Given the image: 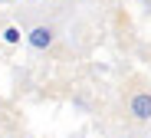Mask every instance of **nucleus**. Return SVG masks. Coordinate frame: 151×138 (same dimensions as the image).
<instances>
[{
	"label": "nucleus",
	"instance_id": "obj_1",
	"mask_svg": "<svg viewBox=\"0 0 151 138\" xmlns=\"http://www.w3.org/2000/svg\"><path fill=\"white\" fill-rule=\"evenodd\" d=\"M128 115L135 122H151V92H132L128 99Z\"/></svg>",
	"mask_w": 151,
	"mask_h": 138
},
{
	"label": "nucleus",
	"instance_id": "obj_2",
	"mask_svg": "<svg viewBox=\"0 0 151 138\" xmlns=\"http://www.w3.org/2000/svg\"><path fill=\"white\" fill-rule=\"evenodd\" d=\"M53 40H56V30H53V26H46V23L33 26V30L27 33V43H30L33 49H49V46H53Z\"/></svg>",
	"mask_w": 151,
	"mask_h": 138
},
{
	"label": "nucleus",
	"instance_id": "obj_3",
	"mask_svg": "<svg viewBox=\"0 0 151 138\" xmlns=\"http://www.w3.org/2000/svg\"><path fill=\"white\" fill-rule=\"evenodd\" d=\"M4 40H7V43H17V40H20V30H17V26H7V30H4Z\"/></svg>",
	"mask_w": 151,
	"mask_h": 138
}]
</instances>
